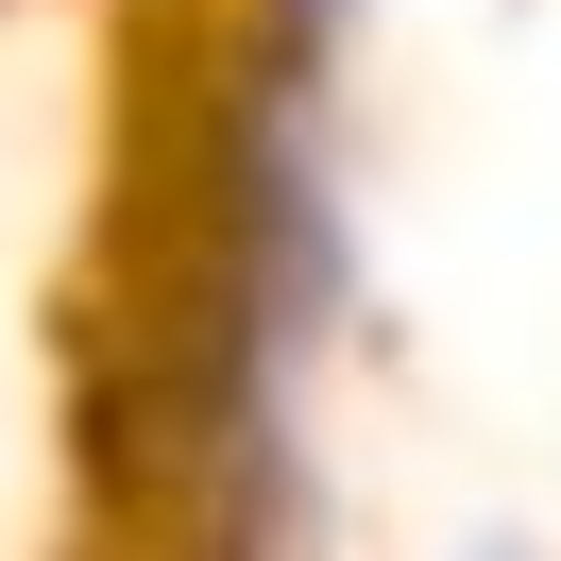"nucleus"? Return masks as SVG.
Masks as SVG:
<instances>
[{"instance_id": "1", "label": "nucleus", "mask_w": 561, "mask_h": 561, "mask_svg": "<svg viewBox=\"0 0 561 561\" xmlns=\"http://www.w3.org/2000/svg\"><path fill=\"white\" fill-rule=\"evenodd\" d=\"M493 561H511V545H493Z\"/></svg>"}]
</instances>
